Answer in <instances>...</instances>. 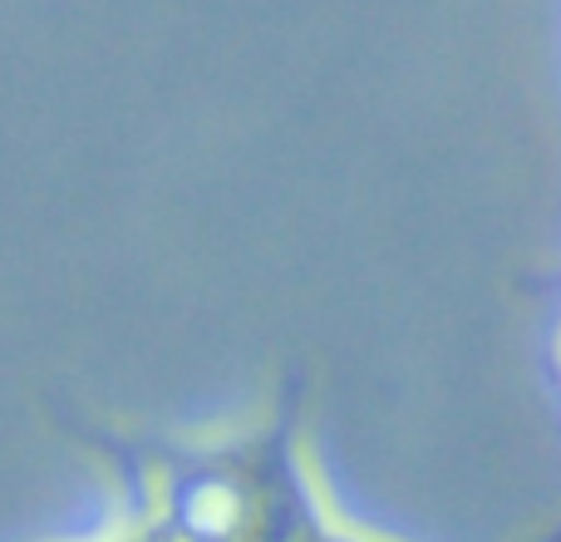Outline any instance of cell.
<instances>
[{"label": "cell", "instance_id": "cell-4", "mask_svg": "<svg viewBox=\"0 0 561 542\" xmlns=\"http://www.w3.org/2000/svg\"><path fill=\"white\" fill-rule=\"evenodd\" d=\"M552 360H557V375H561V320H557V336H552Z\"/></svg>", "mask_w": 561, "mask_h": 542}, {"label": "cell", "instance_id": "cell-1", "mask_svg": "<svg viewBox=\"0 0 561 542\" xmlns=\"http://www.w3.org/2000/svg\"><path fill=\"white\" fill-rule=\"evenodd\" d=\"M99 459L118 484V504L183 542H290L335 504L296 389L247 419L104 439Z\"/></svg>", "mask_w": 561, "mask_h": 542}, {"label": "cell", "instance_id": "cell-2", "mask_svg": "<svg viewBox=\"0 0 561 542\" xmlns=\"http://www.w3.org/2000/svg\"><path fill=\"white\" fill-rule=\"evenodd\" d=\"M290 542H404V538H385V533H369V528H359V523H350L345 513H340L335 504L330 508H320L316 518H310L306 528H300ZM533 542H561V528H552V533H542V538H533Z\"/></svg>", "mask_w": 561, "mask_h": 542}, {"label": "cell", "instance_id": "cell-3", "mask_svg": "<svg viewBox=\"0 0 561 542\" xmlns=\"http://www.w3.org/2000/svg\"><path fill=\"white\" fill-rule=\"evenodd\" d=\"M99 542H183V538H173L163 523H153V518L138 513V508L118 504V513L99 528Z\"/></svg>", "mask_w": 561, "mask_h": 542}, {"label": "cell", "instance_id": "cell-5", "mask_svg": "<svg viewBox=\"0 0 561 542\" xmlns=\"http://www.w3.org/2000/svg\"><path fill=\"white\" fill-rule=\"evenodd\" d=\"M55 542H99V533H89V538H55Z\"/></svg>", "mask_w": 561, "mask_h": 542}]
</instances>
